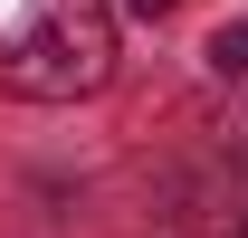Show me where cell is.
<instances>
[{"label":"cell","instance_id":"obj_1","mask_svg":"<svg viewBox=\"0 0 248 238\" xmlns=\"http://www.w3.org/2000/svg\"><path fill=\"white\" fill-rule=\"evenodd\" d=\"M115 76V10L105 0H38L0 48V86L29 105H77Z\"/></svg>","mask_w":248,"mask_h":238},{"label":"cell","instance_id":"obj_2","mask_svg":"<svg viewBox=\"0 0 248 238\" xmlns=\"http://www.w3.org/2000/svg\"><path fill=\"white\" fill-rule=\"evenodd\" d=\"M210 76H248V29H219L210 38Z\"/></svg>","mask_w":248,"mask_h":238},{"label":"cell","instance_id":"obj_3","mask_svg":"<svg viewBox=\"0 0 248 238\" xmlns=\"http://www.w3.org/2000/svg\"><path fill=\"white\" fill-rule=\"evenodd\" d=\"M124 10H134V19H172L182 0H124Z\"/></svg>","mask_w":248,"mask_h":238},{"label":"cell","instance_id":"obj_4","mask_svg":"<svg viewBox=\"0 0 248 238\" xmlns=\"http://www.w3.org/2000/svg\"><path fill=\"white\" fill-rule=\"evenodd\" d=\"M239 238H248V229H239Z\"/></svg>","mask_w":248,"mask_h":238}]
</instances>
